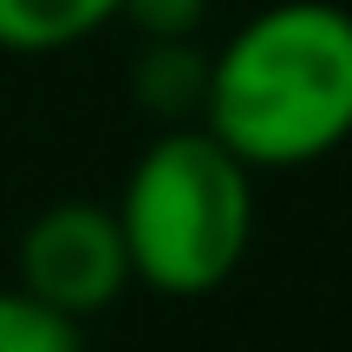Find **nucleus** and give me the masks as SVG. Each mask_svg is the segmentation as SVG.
I'll return each mask as SVG.
<instances>
[{
  "instance_id": "obj_1",
  "label": "nucleus",
  "mask_w": 352,
  "mask_h": 352,
  "mask_svg": "<svg viewBox=\"0 0 352 352\" xmlns=\"http://www.w3.org/2000/svg\"><path fill=\"white\" fill-rule=\"evenodd\" d=\"M202 131L248 170L320 164L352 138V13L340 0H274L209 59Z\"/></svg>"
},
{
  "instance_id": "obj_2",
  "label": "nucleus",
  "mask_w": 352,
  "mask_h": 352,
  "mask_svg": "<svg viewBox=\"0 0 352 352\" xmlns=\"http://www.w3.org/2000/svg\"><path fill=\"white\" fill-rule=\"evenodd\" d=\"M131 280L164 300H202L235 280L254 235V170L235 164L202 124H170L131 164L118 196Z\"/></svg>"
},
{
  "instance_id": "obj_3",
  "label": "nucleus",
  "mask_w": 352,
  "mask_h": 352,
  "mask_svg": "<svg viewBox=\"0 0 352 352\" xmlns=\"http://www.w3.org/2000/svg\"><path fill=\"white\" fill-rule=\"evenodd\" d=\"M13 287L33 294L39 307L65 314L78 327L85 314L111 307L131 287V254L118 235V215L104 202H52L20 235V274Z\"/></svg>"
},
{
  "instance_id": "obj_4",
  "label": "nucleus",
  "mask_w": 352,
  "mask_h": 352,
  "mask_svg": "<svg viewBox=\"0 0 352 352\" xmlns=\"http://www.w3.org/2000/svg\"><path fill=\"white\" fill-rule=\"evenodd\" d=\"M124 0H0V52H65L104 33Z\"/></svg>"
},
{
  "instance_id": "obj_5",
  "label": "nucleus",
  "mask_w": 352,
  "mask_h": 352,
  "mask_svg": "<svg viewBox=\"0 0 352 352\" xmlns=\"http://www.w3.org/2000/svg\"><path fill=\"white\" fill-rule=\"evenodd\" d=\"M138 104L157 124H196L202 118V91H209V59H202L189 39H144L138 59Z\"/></svg>"
},
{
  "instance_id": "obj_6",
  "label": "nucleus",
  "mask_w": 352,
  "mask_h": 352,
  "mask_svg": "<svg viewBox=\"0 0 352 352\" xmlns=\"http://www.w3.org/2000/svg\"><path fill=\"white\" fill-rule=\"evenodd\" d=\"M0 352H85V340L65 314L39 307L33 294L0 287Z\"/></svg>"
},
{
  "instance_id": "obj_7",
  "label": "nucleus",
  "mask_w": 352,
  "mask_h": 352,
  "mask_svg": "<svg viewBox=\"0 0 352 352\" xmlns=\"http://www.w3.org/2000/svg\"><path fill=\"white\" fill-rule=\"evenodd\" d=\"M118 20H131L144 39H189L209 20V0H124Z\"/></svg>"
}]
</instances>
